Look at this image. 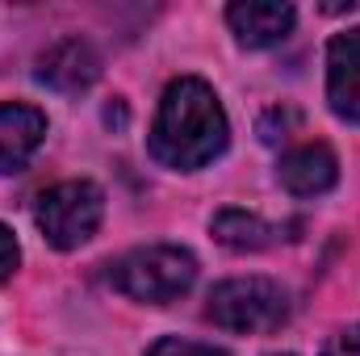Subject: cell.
<instances>
[{"instance_id": "obj_1", "label": "cell", "mask_w": 360, "mask_h": 356, "mask_svg": "<svg viewBox=\"0 0 360 356\" xmlns=\"http://www.w3.org/2000/svg\"><path fill=\"white\" fill-rule=\"evenodd\" d=\"M222 151H226V113L218 92L197 76L172 80L151 126V155L168 168L193 172L218 160Z\"/></svg>"}, {"instance_id": "obj_2", "label": "cell", "mask_w": 360, "mask_h": 356, "mask_svg": "<svg viewBox=\"0 0 360 356\" xmlns=\"http://www.w3.org/2000/svg\"><path fill=\"white\" fill-rule=\"evenodd\" d=\"M193 281H197L193 252L172 248V243L134 248L109 265V285L117 293H126L130 302H147V306H168V302L184 298L193 289Z\"/></svg>"}, {"instance_id": "obj_3", "label": "cell", "mask_w": 360, "mask_h": 356, "mask_svg": "<svg viewBox=\"0 0 360 356\" xmlns=\"http://www.w3.org/2000/svg\"><path fill=\"white\" fill-rule=\"evenodd\" d=\"M205 314L226 331L260 336V331H276L289 319V293L269 276H235L214 285Z\"/></svg>"}, {"instance_id": "obj_4", "label": "cell", "mask_w": 360, "mask_h": 356, "mask_svg": "<svg viewBox=\"0 0 360 356\" xmlns=\"http://www.w3.org/2000/svg\"><path fill=\"white\" fill-rule=\"evenodd\" d=\"M105 218V193L92 180H63L55 189H46L34 205V222L46 235V243H55L59 252H72L80 243H89Z\"/></svg>"}, {"instance_id": "obj_5", "label": "cell", "mask_w": 360, "mask_h": 356, "mask_svg": "<svg viewBox=\"0 0 360 356\" xmlns=\"http://www.w3.org/2000/svg\"><path fill=\"white\" fill-rule=\"evenodd\" d=\"M327 101L335 117L360 126V30L335 34L327 46Z\"/></svg>"}, {"instance_id": "obj_6", "label": "cell", "mask_w": 360, "mask_h": 356, "mask_svg": "<svg viewBox=\"0 0 360 356\" xmlns=\"http://www.w3.org/2000/svg\"><path fill=\"white\" fill-rule=\"evenodd\" d=\"M38 84H46V89L55 92H84L96 84V76H101V59H96V51H92L89 42H80V38H63V42H55L42 59H38Z\"/></svg>"}, {"instance_id": "obj_7", "label": "cell", "mask_w": 360, "mask_h": 356, "mask_svg": "<svg viewBox=\"0 0 360 356\" xmlns=\"http://www.w3.org/2000/svg\"><path fill=\"white\" fill-rule=\"evenodd\" d=\"M226 21H231L239 46L264 51V46H276L293 30L297 13H293V4H276V0H239L226 8Z\"/></svg>"}, {"instance_id": "obj_8", "label": "cell", "mask_w": 360, "mask_h": 356, "mask_svg": "<svg viewBox=\"0 0 360 356\" xmlns=\"http://www.w3.org/2000/svg\"><path fill=\"white\" fill-rule=\"evenodd\" d=\"M46 139V113L34 105H0V172H21Z\"/></svg>"}, {"instance_id": "obj_9", "label": "cell", "mask_w": 360, "mask_h": 356, "mask_svg": "<svg viewBox=\"0 0 360 356\" xmlns=\"http://www.w3.org/2000/svg\"><path fill=\"white\" fill-rule=\"evenodd\" d=\"M276 172H281V184L293 197H319V193H327L335 184L340 164H335V151L327 143H306V147H293L281 160Z\"/></svg>"}, {"instance_id": "obj_10", "label": "cell", "mask_w": 360, "mask_h": 356, "mask_svg": "<svg viewBox=\"0 0 360 356\" xmlns=\"http://www.w3.org/2000/svg\"><path fill=\"white\" fill-rule=\"evenodd\" d=\"M276 227L264 222L260 214H248V210H222V214H214V239L222 243V248H235V252H260V248H269L276 243Z\"/></svg>"}, {"instance_id": "obj_11", "label": "cell", "mask_w": 360, "mask_h": 356, "mask_svg": "<svg viewBox=\"0 0 360 356\" xmlns=\"http://www.w3.org/2000/svg\"><path fill=\"white\" fill-rule=\"evenodd\" d=\"M147 356H226L210 344H193V340H160Z\"/></svg>"}, {"instance_id": "obj_12", "label": "cell", "mask_w": 360, "mask_h": 356, "mask_svg": "<svg viewBox=\"0 0 360 356\" xmlns=\"http://www.w3.org/2000/svg\"><path fill=\"white\" fill-rule=\"evenodd\" d=\"M323 356H360V323H356V327H344V331H335V336L327 340Z\"/></svg>"}, {"instance_id": "obj_13", "label": "cell", "mask_w": 360, "mask_h": 356, "mask_svg": "<svg viewBox=\"0 0 360 356\" xmlns=\"http://www.w3.org/2000/svg\"><path fill=\"white\" fill-rule=\"evenodd\" d=\"M17 260H21L17 239H13V231H8V227H0V281H8V276L17 272Z\"/></svg>"}]
</instances>
